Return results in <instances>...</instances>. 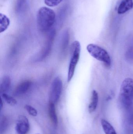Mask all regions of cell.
<instances>
[{
    "label": "cell",
    "mask_w": 133,
    "mask_h": 134,
    "mask_svg": "<svg viewBox=\"0 0 133 134\" xmlns=\"http://www.w3.org/2000/svg\"><path fill=\"white\" fill-rule=\"evenodd\" d=\"M55 13L50 8L42 7L37 12V24L38 29L42 32L50 31L55 23Z\"/></svg>",
    "instance_id": "obj_1"
},
{
    "label": "cell",
    "mask_w": 133,
    "mask_h": 134,
    "mask_svg": "<svg viewBox=\"0 0 133 134\" xmlns=\"http://www.w3.org/2000/svg\"><path fill=\"white\" fill-rule=\"evenodd\" d=\"M133 80L126 78L123 82L120 88L119 102L121 108L125 111L132 108Z\"/></svg>",
    "instance_id": "obj_2"
},
{
    "label": "cell",
    "mask_w": 133,
    "mask_h": 134,
    "mask_svg": "<svg viewBox=\"0 0 133 134\" xmlns=\"http://www.w3.org/2000/svg\"><path fill=\"white\" fill-rule=\"evenodd\" d=\"M81 46L79 42L75 41L71 48V57L68 69L67 82H69L74 76L76 67L80 57Z\"/></svg>",
    "instance_id": "obj_3"
},
{
    "label": "cell",
    "mask_w": 133,
    "mask_h": 134,
    "mask_svg": "<svg viewBox=\"0 0 133 134\" xmlns=\"http://www.w3.org/2000/svg\"><path fill=\"white\" fill-rule=\"evenodd\" d=\"M87 50L94 58L104 63L105 66L109 68L111 64V57L107 52L97 45L90 44L87 46Z\"/></svg>",
    "instance_id": "obj_4"
},
{
    "label": "cell",
    "mask_w": 133,
    "mask_h": 134,
    "mask_svg": "<svg viewBox=\"0 0 133 134\" xmlns=\"http://www.w3.org/2000/svg\"><path fill=\"white\" fill-rule=\"evenodd\" d=\"M62 83L59 77H57L52 81L49 92V102L55 104L57 103L62 93Z\"/></svg>",
    "instance_id": "obj_5"
},
{
    "label": "cell",
    "mask_w": 133,
    "mask_h": 134,
    "mask_svg": "<svg viewBox=\"0 0 133 134\" xmlns=\"http://www.w3.org/2000/svg\"><path fill=\"white\" fill-rule=\"evenodd\" d=\"M55 34L56 32L55 29L52 28L49 31V33L45 42L44 46L40 54L39 58H38V60L39 61L44 59L49 55L51 50Z\"/></svg>",
    "instance_id": "obj_6"
},
{
    "label": "cell",
    "mask_w": 133,
    "mask_h": 134,
    "mask_svg": "<svg viewBox=\"0 0 133 134\" xmlns=\"http://www.w3.org/2000/svg\"><path fill=\"white\" fill-rule=\"evenodd\" d=\"M15 130L18 134H27L30 130L28 119L24 115L19 116L16 123Z\"/></svg>",
    "instance_id": "obj_7"
},
{
    "label": "cell",
    "mask_w": 133,
    "mask_h": 134,
    "mask_svg": "<svg viewBox=\"0 0 133 134\" xmlns=\"http://www.w3.org/2000/svg\"><path fill=\"white\" fill-rule=\"evenodd\" d=\"M123 127L128 134H133V109L132 108L124 111Z\"/></svg>",
    "instance_id": "obj_8"
},
{
    "label": "cell",
    "mask_w": 133,
    "mask_h": 134,
    "mask_svg": "<svg viewBox=\"0 0 133 134\" xmlns=\"http://www.w3.org/2000/svg\"><path fill=\"white\" fill-rule=\"evenodd\" d=\"M32 82L30 80H26L20 83L14 90L13 95L18 97L26 93L31 86Z\"/></svg>",
    "instance_id": "obj_9"
},
{
    "label": "cell",
    "mask_w": 133,
    "mask_h": 134,
    "mask_svg": "<svg viewBox=\"0 0 133 134\" xmlns=\"http://www.w3.org/2000/svg\"><path fill=\"white\" fill-rule=\"evenodd\" d=\"M133 8V0H122L118 6L117 12L119 15H122Z\"/></svg>",
    "instance_id": "obj_10"
},
{
    "label": "cell",
    "mask_w": 133,
    "mask_h": 134,
    "mask_svg": "<svg viewBox=\"0 0 133 134\" xmlns=\"http://www.w3.org/2000/svg\"><path fill=\"white\" fill-rule=\"evenodd\" d=\"M11 86V79L8 76H5L2 77L0 84V92L1 94L8 92Z\"/></svg>",
    "instance_id": "obj_11"
},
{
    "label": "cell",
    "mask_w": 133,
    "mask_h": 134,
    "mask_svg": "<svg viewBox=\"0 0 133 134\" xmlns=\"http://www.w3.org/2000/svg\"><path fill=\"white\" fill-rule=\"evenodd\" d=\"M48 113L52 122L54 126H58V120L56 113L55 104L52 102H49L48 105Z\"/></svg>",
    "instance_id": "obj_12"
},
{
    "label": "cell",
    "mask_w": 133,
    "mask_h": 134,
    "mask_svg": "<svg viewBox=\"0 0 133 134\" xmlns=\"http://www.w3.org/2000/svg\"><path fill=\"white\" fill-rule=\"evenodd\" d=\"M98 102V95L96 91L93 90L92 92L90 102L88 106V111L92 113L96 110Z\"/></svg>",
    "instance_id": "obj_13"
},
{
    "label": "cell",
    "mask_w": 133,
    "mask_h": 134,
    "mask_svg": "<svg viewBox=\"0 0 133 134\" xmlns=\"http://www.w3.org/2000/svg\"><path fill=\"white\" fill-rule=\"evenodd\" d=\"M69 41V34L68 30H65L62 33L61 42V49L62 52L66 51Z\"/></svg>",
    "instance_id": "obj_14"
},
{
    "label": "cell",
    "mask_w": 133,
    "mask_h": 134,
    "mask_svg": "<svg viewBox=\"0 0 133 134\" xmlns=\"http://www.w3.org/2000/svg\"><path fill=\"white\" fill-rule=\"evenodd\" d=\"M9 18L5 14L0 13V32H4L8 29L10 25Z\"/></svg>",
    "instance_id": "obj_15"
},
{
    "label": "cell",
    "mask_w": 133,
    "mask_h": 134,
    "mask_svg": "<svg viewBox=\"0 0 133 134\" xmlns=\"http://www.w3.org/2000/svg\"><path fill=\"white\" fill-rule=\"evenodd\" d=\"M101 124L105 134H117L112 125L105 119L101 120Z\"/></svg>",
    "instance_id": "obj_16"
},
{
    "label": "cell",
    "mask_w": 133,
    "mask_h": 134,
    "mask_svg": "<svg viewBox=\"0 0 133 134\" xmlns=\"http://www.w3.org/2000/svg\"><path fill=\"white\" fill-rule=\"evenodd\" d=\"M126 57L129 60H133V37L128 41L126 45Z\"/></svg>",
    "instance_id": "obj_17"
},
{
    "label": "cell",
    "mask_w": 133,
    "mask_h": 134,
    "mask_svg": "<svg viewBox=\"0 0 133 134\" xmlns=\"http://www.w3.org/2000/svg\"><path fill=\"white\" fill-rule=\"evenodd\" d=\"M27 4V0H17L15 5V12L21 13L25 10Z\"/></svg>",
    "instance_id": "obj_18"
},
{
    "label": "cell",
    "mask_w": 133,
    "mask_h": 134,
    "mask_svg": "<svg viewBox=\"0 0 133 134\" xmlns=\"http://www.w3.org/2000/svg\"><path fill=\"white\" fill-rule=\"evenodd\" d=\"M1 96L3 99L10 105L13 106L17 104L16 100L12 96L9 95L6 93L1 94Z\"/></svg>",
    "instance_id": "obj_19"
},
{
    "label": "cell",
    "mask_w": 133,
    "mask_h": 134,
    "mask_svg": "<svg viewBox=\"0 0 133 134\" xmlns=\"http://www.w3.org/2000/svg\"><path fill=\"white\" fill-rule=\"evenodd\" d=\"M9 125V121L7 117L4 116L2 119L1 123V134H4L7 130Z\"/></svg>",
    "instance_id": "obj_20"
},
{
    "label": "cell",
    "mask_w": 133,
    "mask_h": 134,
    "mask_svg": "<svg viewBox=\"0 0 133 134\" xmlns=\"http://www.w3.org/2000/svg\"><path fill=\"white\" fill-rule=\"evenodd\" d=\"M63 0H44L45 4L49 7H53L57 6Z\"/></svg>",
    "instance_id": "obj_21"
},
{
    "label": "cell",
    "mask_w": 133,
    "mask_h": 134,
    "mask_svg": "<svg viewBox=\"0 0 133 134\" xmlns=\"http://www.w3.org/2000/svg\"><path fill=\"white\" fill-rule=\"evenodd\" d=\"M24 108L30 115L33 116H36L37 115V111L31 105H26Z\"/></svg>",
    "instance_id": "obj_22"
},
{
    "label": "cell",
    "mask_w": 133,
    "mask_h": 134,
    "mask_svg": "<svg viewBox=\"0 0 133 134\" xmlns=\"http://www.w3.org/2000/svg\"></svg>",
    "instance_id": "obj_23"
}]
</instances>
